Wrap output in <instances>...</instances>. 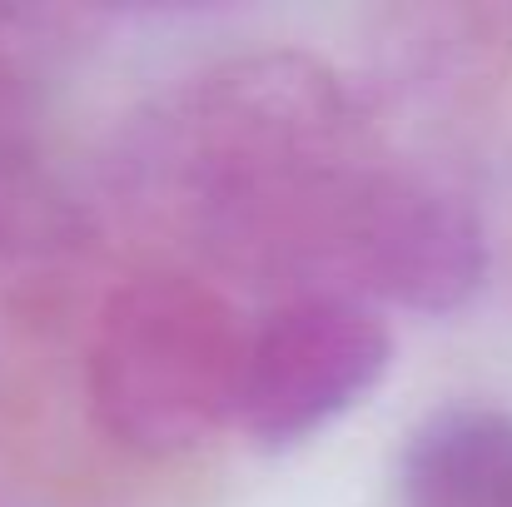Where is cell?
<instances>
[{
  "label": "cell",
  "mask_w": 512,
  "mask_h": 507,
  "mask_svg": "<svg viewBox=\"0 0 512 507\" xmlns=\"http://www.w3.org/2000/svg\"><path fill=\"white\" fill-rule=\"evenodd\" d=\"M393 363L378 309L339 294H294L249 329L234 418L259 448H299L358 408Z\"/></svg>",
  "instance_id": "cell-3"
},
{
  "label": "cell",
  "mask_w": 512,
  "mask_h": 507,
  "mask_svg": "<svg viewBox=\"0 0 512 507\" xmlns=\"http://www.w3.org/2000/svg\"><path fill=\"white\" fill-rule=\"evenodd\" d=\"M488 264L493 249L478 204L433 169L388 160L348 234L339 299L458 314L488 284Z\"/></svg>",
  "instance_id": "cell-4"
},
{
  "label": "cell",
  "mask_w": 512,
  "mask_h": 507,
  "mask_svg": "<svg viewBox=\"0 0 512 507\" xmlns=\"http://www.w3.org/2000/svg\"><path fill=\"white\" fill-rule=\"evenodd\" d=\"M388 65L408 95L468 105L508 55V15L493 10H408L388 15Z\"/></svg>",
  "instance_id": "cell-7"
},
{
  "label": "cell",
  "mask_w": 512,
  "mask_h": 507,
  "mask_svg": "<svg viewBox=\"0 0 512 507\" xmlns=\"http://www.w3.org/2000/svg\"><path fill=\"white\" fill-rule=\"evenodd\" d=\"M403 507H512V408L443 403L428 413L398 463Z\"/></svg>",
  "instance_id": "cell-6"
},
{
  "label": "cell",
  "mask_w": 512,
  "mask_h": 507,
  "mask_svg": "<svg viewBox=\"0 0 512 507\" xmlns=\"http://www.w3.org/2000/svg\"><path fill=\"white\" fill-rule=\"evenodd\" d=\"M249 324L194 274H140L110 294L85 348L95 428L135 458H179L239 408Z\"/></svg>",
  "instance_id": "cell-2"
},
{
  "label": "cell",
  "mask_w": 512,
  "mask_h": 507,
  "mask_svg": "<svg viewBox=\"0 0 512 507\" xmlns=\"http://www.w3.org/2000/svg\"><path fill=\"white\" fill-rule=\"evenodd\" d=\"M0 507H10V503H5V498H0Z\"/></svg>",
  "instance_id": "cell-8"
},
{
  "label": "cell",
  "mask_w": 512,
  "mask_h": 507,
  "mask_svg": "<svg viewBox=\"0 0 512 507\" xmlns=\"http://www.w3.org/2000/svg\"><path fill=\"white\" fill-rule=\"evenodd\" d=\"M110 20V10L85 5H0V264L55 249L70 229L50 145V90Z\"/></svg>",
  "instance_id": "cell-5"
},
{
  "label": "cell",
  "mask_w": 512,
  "mask_h": 507,
  "mask_svg": "<svg viewBox=\"0 0 512 507\" xmlns=\"http://www.w3.org/2000/svg\"><path fill=\"white\" fill-rule=\"evenodd\" d=\"M383 165L368 100L304 50L194 70L120 145V184L140 209L279 299L339 294L348 234Z\"/></svg>",
  "instance_id": "cell-1"
}]
</instances>
